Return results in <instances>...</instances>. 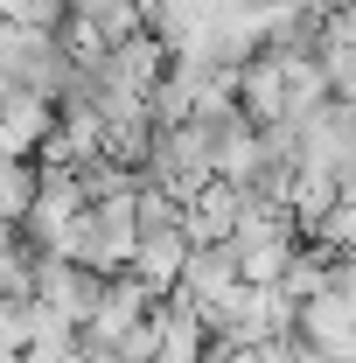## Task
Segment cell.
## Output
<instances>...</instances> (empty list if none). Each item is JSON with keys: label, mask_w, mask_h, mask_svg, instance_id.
<instances>
[{"label": "cell", "mask_w": 356, "mask_h": 363, "mask_svg": "<svg viewBox=\"0 0 356 363\" xmlns=\"http://www.w3.org/2000/svg\"><path fill=\"white\" fill-rule=\"evenodd\" d=\"M238 217H245V182H210L189 210H182V230L196 238V245H230L238 238Z\"/></svg>", "instance_id": "6da1fadb"}, {"label": "cell", "mask_w": 356, "mask_h": 363, "mask_svg": "<svg viewBox=\"0 0 356 363\" xmlns=\"http://www.w3.org/2000/svg\"><path fill=\"white\" fill-rule=\"evenodd\" d=\"M238 279H245V266H238V245H196V252H189V266H182V286H175V294H189V301L203 308V301L230 294Z\"/></svg>", "instance_id": "3957f363"}, {"label": "cell", "mask_w": 356, "mask_h": 363, "mask_svg": "<svg viewBox=\"0 0 356 363\" xmlns=\"http://www.w3.org/2000/svg\"><path fill=\"white\" fill-rule=\"evenodd\" d=\"M189 252H196V238H189V230H147V238H140V252H133V272H140V279H154L161 294H175Z\"/></svg>", "instance_id": "277c9868"}, {"label": "cell", "mask_w": 356, "mask_h": 363, "mask_svg": "<svg viewBox=\"0 0 356 363\" xmlns=\"http://www.w3.org/2000/svg\"><path fill=\"white\" fill-rule=\"evenodd\" d=\"M238 105H245L259 126H272V119L287 112V56H279V49H259L252 63H238Z\"/></svg>", "instance_id": "7a4b0ae2"}, {"label": "cell", "mask_w": 356, "mask_h": 363, "mask_svg": "<svg viewBox=\"0 0 356 363\" xmlns=\"http://www.w3.org/2000/svg\"><path fill=\"white\" fill-rule=\"evenodd\" d=\"M35 196H43V161L35 154H0V210L14 224H28Z\"/></svg>", "instance_id": "5b68a950"}, {"label": "cell", "mask_w": 356, "mask_h": 363, "mask_svg": "<svg viewBox=\"0 0 356 363\" xmlns=\"http://www.w3.org/2000/svg\"><path fill=\"white\" fill-rule=\"evenodd\" d=\"M314 238H321V245H335V252H356V203H350V196L335 203V217L314 230Z\"/></svg>", "instance_id": "8992f818"}]
</instances>
